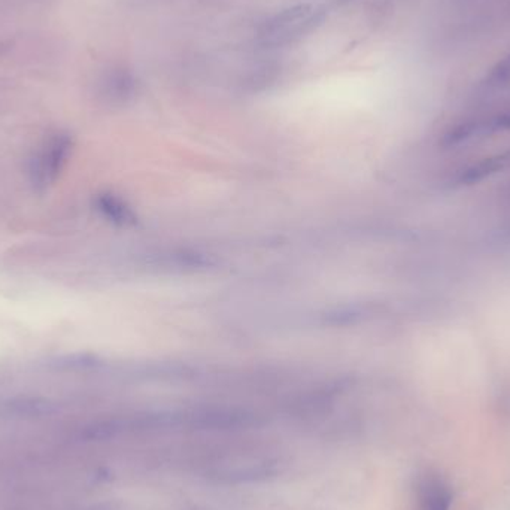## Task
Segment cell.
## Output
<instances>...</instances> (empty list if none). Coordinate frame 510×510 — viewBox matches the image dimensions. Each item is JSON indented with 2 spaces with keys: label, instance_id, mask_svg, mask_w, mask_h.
Wrapping results in <instances>:
<instances>
[{
  "label": "cell",
  "instance_id": "cell-1",
  "mask_svg": "<svg viewBox=\"0 0 510 510\" xmlns=\"http://www.w3.org/2000/svg\"><path fill=\"white\" fill-rule=\"evenodd\" d=\"M321 22V15L312 14L311 5H296L269 18L260 29V38L264 45L281 47L301 38Z\"/></svg>",
  "mask_w": 510,
  "mask_h": 510
},
{
  "label": "cell",
  "instance_id": "cell-2",
  "mask_svg": "<svg viewBox=\"0 0 510 510\" xmlns=\"http://www.w3.org/2000/svg\"><path fill=\"white\" fill-rule=\"evenodd\" d=\"M72 150V137L56 134L45 141L31 163V181L38 191L50 189L65 168L69 153Z\"/></svg>",
  "mask_w": 510,
  "mask_h": 510
},
{
  "label": "cell",
  "instance_id": "cell-3",
  "mask_svg": "<svg viewBox=\"0 0 510 510\" xmlns=\"http://www.w3.org/2000/svg\"><path fill=\"white\" fill-rule=\"evenodd\" d=\"M97 91L100 97L107 102H125L136 91V78L127 69H109L100 77Z\"/></svg>",
  "mask_w": 510,
  "mask_h": 510
},
{
  "label": "cell",
  "instance_id": "cell-4",
  "mask_svg": "<svg viewBox=\"0 0 510 510\" xmlns=\"http://www.w3.org/2000/svg\"><path fill=\"white\" fill-rule=\"evenodd\" d=\"M452 505V489L438 475H429L421 480L418 488V509L450 510Z\"/></svg>",
  "mask_w": 510,
  "mask_h": 510
},
{
  "label": "cell",
  "instance_id": "cell-5",
  "mask_svg": "<svg viewBox=\"0 0 510 510\" xmlns=\"http://www.w3.org/2000/svg\"><path fill=\"white\" fill-rule=\"evenodd\" d=\"M506 155H496V157H489V159L480 160L479 163L472 164L468 168L459 172V175L454 178L455 185H472L478 184L485 178L494 175L496 172L506 163Z\"/></svg>",
  "mask_w": 510,
  "mask_h": 510
},
{
  "label": "cell",
  "instance_id": "cell-6",
  "mask_svg": "<svg viewBox=\"0 0 510 510\" xmlns=\"http://www.w3.org/2000/svg\"><path fill=\"white\" fill-rule=\"evenodd\" d=\"M489 79L493 82H505L510 79V54L505 57L502 61H498L497 66L493 69L489 75Z\"/></svg>",
  "mask_w": 510,
  "mask_h": 510
},
{
  "label": "cell",
  "instance_id": "cell-7",
  "mask_svg": "<svg viewBox=\"0 0 510 510\" xmlns=\"http://www.w3.org/2000/svg\"><path fill=\"white\" fill-rule=\"evenodd\" d=\"M342 2H348V0H342Z\"/></svg>",
  "mask_w": 510,
  "mask_h": 510
}]
</instances>
